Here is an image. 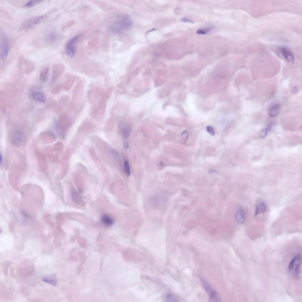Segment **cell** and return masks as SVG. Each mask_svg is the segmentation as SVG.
<instances>
[{"instance_id": "obj_15", "label": "cell", "mask_w": 302, "mask_h": 302, "mask_svg": "<svg viewBox=\"0 0 302 302\" xmlns=\"http://www.w3.org/2000/svg\"><path fill=\"white\" fill-rule=\"evenodd\" d=\"M280 106L278 104H273L270 107L268 110V113L270 116L271 117H275L278 114L280 110Z\"/></svg>"}, {"instance_id": "obj_26", "label": "cell", "mask_w": 302, "mask_h": 302, "mask_svg": "<svg viewBox=\"0 0 302 302\" xmlns=\"http://www.w3.org/2000/svg\"><path fill=\"white\" fill-rule=\"evenodd\" d=\"M270 129V127L262 130L259 134V136L261 139L264 138L267 135L268 132Z\"/></svg>"}, {"instance_id": "obj_1", "label": "cell", "mask_w": 302, "mask_h": 302, "mask_svg": "<svg viewBox=\"0 0 302 302\" xmlns=\"http://www.w3.org/2000/svg\"><path fill=\"white\" fill-rule=\"evenodd\" d=\"M131 25L129 17L124 15L119 16L113 22L111 26V30L113 33L119 34L129 28Z\"/></svg>"}, {"instance_id": "obj_10", "label": "cell", "mask_w": 302, "mask_h": 302, "mask_svg": "<svg viewBox=\"0 0 302 302\" xmlns=\"http://www.w3.org/2000/svg\"><path fill=\"white\" fill-rule=\"evenodd\" d=\"M59 35L56 31L54 30L48 31L45 35L44 40L49 44L56 43L59 40Z\"/></svg>"}, {"instance_id": "obj_17", "label": "cell", "mask_w": 302, "mask_h": 302, "mask_svg": "<svg viewBox=\"0 0 302 302\" xmlns=\"http://www.w3.org/2000/svg\"><path fill=\"white\" fill-rule=\"evenodd\" d=\"M24 64L26 73L30 74L34 72L35 67L32 62L29 60H25Z\"/></svg>"}, {"instance_id": "obj_28", "label": "cell", "mask_w": 302, "mask_h": 302, "mask_svg": "<svg viewBox=\"0 0 302 302\" xmlns=\"http://www.w3.org/2000/svg\"><path fill=\"white\" fill-rule=\"evenodd\" d=\"M207 132L211 135L214 136L215 134V132L214 128L211 126H208L206 127Z\"/></svg>"}, {"instance_id": "obj_35", "label": "cell", "mask_w": 302, "mask_h": 302, "mask_svg": "<svg viewBox=\"0 0 302 302\" xmlns=\"http://www.w3.org/2000/svg\"><path fill=\"white\" fill-rule=\"evenodd\" d=\"M209 173H217V171L216 170L214 169L210 170L209 171Z\"/></svg>"}, {"instance_id": "obj_31", "label": "cell", "mask_w": 302, "mask_h": 302, "mask_svg": "<svg viewBox=\"0 0 302 302\" xmlns=\"http://www.w3.org/2000/svg\"><path fill=\"white\" fill-rule=\"evenodd\" d=\"M181 21L184 22H189L192 24L194 23V22L187 18L184 17L181 19Z\"/></svg>"}, {"instance_id": "obj_3", "label": "cell", "mask_w": 302, "mask_h": 302, "mask_svg": "<svg viewBox=\"0 0 302 302\" xmlns=\"http://www.w3.org/2000/svg\"><path fill=\"white\" fill-rule=\"evenodd\" d=\"M200 279L205 290L209 295V301L210 302H220L221 298L219 294L214 290L212 286L202 277Z\"/></svg>"}, {"instance_id": "obj_5", "label": "cell", "mask_w": 302, "mask_h": 302, "mask_svg": "<svg viewBox=\"0 0 302 302\" xmlns=\"http://www.w3.org/2000/svg\"><path fill=\"white\" fill-rule=\"evenodd\" d=\"M79 38V35L76 36L70 39L66 44L65 46L66 52L67 56L70 58H73L75 54V44Z\"/></svg>"}, {"instance_id": "obj_25", "label": "cell", "mask_w": 302, "mask_h": 302, "mask_svg": "<svg viewBox=\"0 0 302 302\" xmlns=\"http://www.w3.org/2000/svg\"><path fill=\"white\" fill-rule=\"evenodd\" d=\"M188 138V134L186 131H183L181 136V139L182 142L185 143L187 141Z\"/></svg>"}, {"instance_id": "obj_4", "label": "cell", "mask_w": 302, "mask_h": 302, "mask_svg": "<svg viewBox=\"0 0 302 302\" xmlns=\"http://www.w3.org/2000/svg\"><path fill=\"white\" fill-rule=\"evenodd\" d=\"M301 255L299 254H298L292 259L288 266L289 271L296 278H298L299 276L300 267L301 263Z\"/></svg>"}, {"instance_id": "obj_11", "label": "cell", "mask_w": 302, "mask_h": 302, "mask_svg": "<svg viewBox=\"0 0 302 302\" xmlns=\"http://www.w3.org/2000/svg\"><path fill=\"white\" fill-rule=\"evenodd\" d=\"M31 96L34 100L37 102L43 103L46 101V98L45 95L41 91L33 90L31 92Z\"/></svg>"}, {"instance_id": "obj_34", "label": "cell", "mask_w": 302, "mask_h": 302, "mask_svg": "<svg viewBox=\"0 0 302 302\" xmlns=\"http://www.w3.org/2000/svg\"><path fill=\"white\" fill-rule=\"evenodd\" d=\"M297 91V88L296 86H294L292 89V91L293 93H295Z\"/></svg>"}, {"instance_id": "obj_6", "label": "cell", "mask_w": 302, "mask_h": 302, "mask_svg": "<svg viewBox=\"0 0 302 302\" xmlns=\"http://www.w3.org/2000/svg\"><path fill=\"white\" fill-rule=\"evenodd\" d=\"M10 51V45L6 38L3 36L1 39L0 56L3 61L5 60L8 57Z\"/></svg>"}, {"instance_id": "obj_19", "label": "cell", "mask_w": 302, "mask_h": 302, "mask_svg": "<svg viewBox=\"0 0 302 302\" xmlns=\"http://www.w3.org/2000/svg\"><path fill=\"white\" fill-rule=\"evenodd\" d=\"M49 70V68L46 67L43 69L41 71L39 75V79L42 81L45 82L47 81Z\"/></svg>"}, {"instance_id": "obj_23", "label": "cell", "mask_w": 302, "mask_h": 302, "mask_svg": "<svg viewBox=\"0 0 302 302\" xmlns=\"http://www.w3.org/2000/svg\"><path fill=\"white\" fill-rule=\"evenodd\" d=\"M213 29V27H209L198 29L196 31V33L200 35L206 34L211 32Z\"/></svg>"}, {"instance_id": "obj_22", "label": "cell", "mask_w": 302, "mask_h": 302, "mask_svg": "<svg viewBox=\"0 0 302 302\" xmlns=\"http://www.w3.org/2000/svg\"><path fill=\"white\" fill-rule=\"evenodd\" d=\"M0 108L3 114H6L7 112V107L6 102L3 97L1 95V98H0Z\"/></svg>"}, {"instance_id": "obj_13", "label": "cell", "mask_w": 302, "mask_h": 302, "mask_svg": "<svg viewBox=\"0 0 302 302\" xmlns=\"http://www.w3.org/2000/svg\"><path fill=\"white\" fill-rule=\"evenodd\" d=\"M236 221L238 223L242 224L245 221V214L244 210L241 208L238 209L235 215Z\"/></svg>"}, {"instance_id": "obj_29", "label": "cell", "mask_w": 302, "mask_h": 302, "mask_svg": "<svg viewBox=\"0 0 302 302\" xmlns=\"http://www.w3.org/2000/svg\"><path fill=\"white\" fill-rule=\"evenodd\" d=\"M11 264L10 263L6 262L5 263L4 265V274L7 275L8 274V270L9 267Z\"/></svg>"}, {"instance_id": "obj_30", "label": "cell", "mask_w": 302, "mask_h": 302, "mask_svg": "<svg viewBox=\"0 0 302 302\" xmlns=\"http://www.w3.org/2000/svg\"><path fill=\"white\" fill-rule=\"evenodd\" d=\"M167 299L169 300L170 301H178L177 298L172 295H169L167 297Z\"/></svg>"}, {"instance_id": "obj_27", "label": "cell", "mask_w": 302, "mask_h": 302, "mask_svg": "<svg viewBox=\"0 0 302 302\" xmlns=\"http://www.w3.org/2000/svg\"><path fill=\"white\" fill-rule=\"evenodd\" d=\"M61 87V86L60 84H59L55 87L52 90V94L55 95L58 94L60 91Z\"/></svg>"}, {"instance_id": "obj_36", "label": "cell", "mask_w": 302, "mask_h": 302, "mask_svg": "<svg viewBox=\"0 0 302 302\" xmlns=\"http://www.w3.org/2000/svg\"><path fill=\"white\" fill-rule=\"evenodd\" d=\"M155 30H156V29L155 28H153V29H152V30L148 31L146 33H149V32H151V31H154Z\"/></svg>"}, {"instance_id": "obj_16", "label": "cell", "mask_w": 302, "mask_h": 302, "mask_svg": "<svg viewBox=\"0 0 302 302\" xmlns=\"http://www.w3.org/2000/svg\"><path fill=\"white\" fill-rule=\"evenodd\" d=\"M43 281L47 283L55 286L57 285L58 281L56 276L54 275L48 276L44 277Z\"/></svg>"}, {"instance_id": "obj_2", "label": "cell", "mask_w": 302, "mask_h": 302, "mask_svg": "<svg viewBox=\"0 0 302 302\" xmlns=\"http://www.w3.org/2000/svg\"><path fill=\"white\" fill-rule=\"evenodd\" d=\"M47 15L37 16L31 18L24 22L19 29V32H22L31 30L38 24L41 23L48 19Z\"/></svg>"}, {"instance_id": "obj_8", "label": "cell", "mask_w": 302, "mask_h": 302, "mask_svg": "<svg viewBox=\"0 0 302 302\" xmlns=\"http://www.w3.org/2000/svg\"><path fill=\"white\" fill-rule=\"evenodd\" d=\"M21 130L17 129L13 131L11 135L12 141L17 145L22 144L25 140V136L24 132Z\"/></svg>"}, {"instance_id": "obj_20", "label": "cell", "mask_w": 302, "mask_h": 302, "mask_svg": "<svg viewBox=\"0 0 302 302\" xmlns=\"http://www.w3.org/2000/svg\"><path fill=\"white\" fill-rule=\"evenodd\" d=\"M42 1H31L24 5L23 7L25 9H30L33 8L41 2Z\"/></svg>"}, {"instance_id": "obj_24", "label": "cell", "mask_w": 302, "mask_h": 302, "mask_svg": "<svg viewBox=\"0 0 302 302\" xmlns=\"http://www.w3.org/2000/svg\"><path fill=\"white\" fill-rule=\"evenodd\" d=\"M124 168L126 174L128 176H129L131 174V171L129 163L126 160L124 163Z\"/></svg>"}, {"instance_id": "obj_9", "label": "cell", "mask_w": 302, "mask_h": 302, "mask_svg": "<svg viewBox=\"0 0 302 302\" xmlns=\"http://www.w3.org/2000/svg\"><path fill=\"white\" fill-rule=\"evenodd\" d=\"M64 70V66L59 63L54 64L52 66V71L51 82L53 83L62 73Z\"/></svg>"}, {"instance_id": "obj_33", "label": "cell", "mask_w": 302, "mask_h": 302, "mask_svg": "<svg viewBox=\"0 0 302 302\" xmlns=\"http://www.w3.org/2000/svg\"><path fill=\"white\" fill-rule=\"evenodd\" d=\"M124 148L126 149H128L129 148V144L127 141H125L124 143Z\"/></svg>"}, {"instance_id": "obj_12", "label": "cell", "mask_w": 302, "mask_h": 302, "mask_svg": "<svg viewBox=\"0 0 302 302\" xmlns=\"http://www.w3.org/2000/svg\"><path fill=\"white\" fill-rule=\"evenodd\" d=\"M280 50L287 62L290 64H292L294 61V58L291 52L288 49L284 47L281 48Z\"/></svg>"}, {"instance_id": "obj_14", "label": "cell", "mask_w": 302, "mask_h": 302, "mask_svg": "<svg viewBox=\"0 0 302 302\" xmlns=\"http://www.w3.org/2000/svg\"><path fill=\"white\" fill-rule=\"evenodd\" d=\"M101 220L103 224L107 227L112 226L114 222V219L107 214L103 215L102 217Z\"/></svg>"}, {"instance_id": "obj_18", "label": "cell", "mask_w": 302, "mask_h": 302, "mask_svg": "<svg viewBox=\"0 0 302 302\" xmlns=\"http://www.w3.org/2000/svg\"><path fill=\"white\" fill-rule=\"evenodd\" d=\"M266 210V207L265 203L262 202H260L256 206L254 216H256L258 214L264 213Z\"/></svg>"}, {"instance_id": "obj_21", "label": "cell", "mask_w": 302, "mask_h": 302, "mask_svg": "<svg viewBox=\"0 0 302 302\" xmlns=\"http://www.w3.org/2000/svg\"><path fill=\"white\" fill-rule=\"evenodd\" d=\"M131 131L129 127H126L122 128L121 130V133L123 137L125 139L128 138L130 135Z\"/></svg>"}, {"instance_id": "obj_32", "label": "cell", "mask_w": 302, "mask_h": 302, "mask_svg": "<svg viewBox=\"0 0 302 302\" xmlns=\"http://www.w3.org/2000/svg\"><path fill=\"white\" fill-rule=\"evenodd\" d=\"M111 153L116 157H118L119 156V154L117 151L114 149H113L111 151Z\"/></svg>"}, {"instance_id": "obj_7", "label": "cell", "mask_w": 302, "mask_h": 302, "mask_svg": "<svg viewBox=\"0 0 302 302\" xmlns=\"http://www.w3.org/2000/svg\"><path fill=\"white\" fill-rule=\"evenodd\" d=\"M34 266L31 261L26 260L21 264L19 269L20 274L23 276H27L32 273Z\"/></svg>"}]
</instances>
